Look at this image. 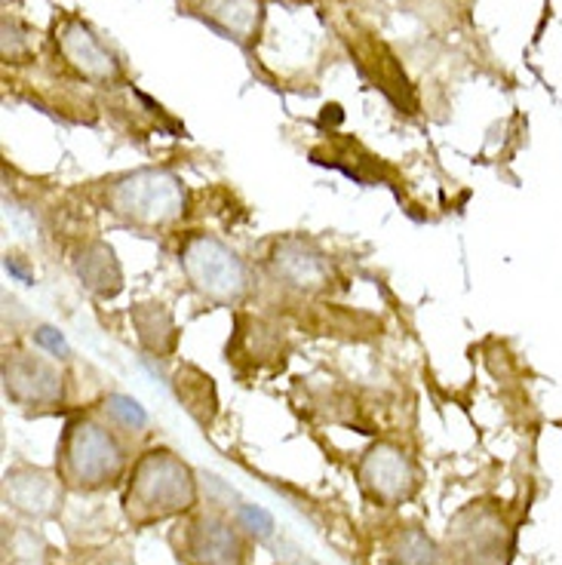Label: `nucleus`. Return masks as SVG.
Segmentation results:
<instances>
[{
    "instance_id": "1",
    "label": "nucleus",
    "mask_w": 562,
    "mask_h": 565,
    "mask_svg": "<svg viewBox=\"0 0 562 565\" xmlns=\"http://www.w3.org/2000/svg\"><path fill=\"white\" fill-rule=\"evenodd\" d=\"M200 480L188 461L172 449H148L129 467L127 489L120 498V510L129 525H148L179 520L198 508Z\"/></svg>"
},
{
    "instance_id": "2",
    "label": "nucleus",
    "mask_w": 562,
    "mask_h": 565,
    "mask_svg": "<svg viewBox=\"0 0 562 565\" xmlns=\"http://www.w3.org/2000/svg\"><path fill=\"white\" fill-rule=\"evenodd\" d=\"M56 473L68 492H112L127 473V449L108 424L77 415L59 437Z\"/></svg>"
},
{
    "instance_id": "3",
    "label": "nucleus",
    "mask_w": 562,
    "mask_h": 565,
    "mask_svg": "<svg viewBox=\"0 0 562 565\" xmlns=\"http://www.w3.org/2000/svg\"><path fill=\"white\" fill-rule=\"evenodd\" d=\"M179 565H250L253 537L227 510H191L169 532Z\"/></svg>"
},
{
    "instance_id": "4",
    "label": "nucleus",
    "mask_w": 562,
    "mask_h": 565,
    "mask_svg": "<svg viewBox=\"0 0 562 565\" xmlns=\"http://www.w3.org/2000/svg\"><path fill=\"white\" fill-rule=\"evenodd\" d=\"M513 525L492 501H474L449 520L443 559L446 565H510L513 559Z\"/></svg>"
},
{
    "instance_id": "5",
    "label": "nucleus",
    "mask_w": 562,
    "mask_h": 565,
    "mask_svg": "<svg viewBox=\"0 0 562 565\" xmlns=\"http://www.w3.org/2000/svg\"><path fill=\"white\" fill-rule=\"evenodd\" d=\"M184 184L167 170L120 175L105 191V206L127 225L169 227L184 215Z\"/></svg>"
},
{
    "instance_id": "6",
    "label": "nucleus",
    "mask_w": 562,
    "mask_h": 565,
    "mask_svg": "<svg viewBox=\"0 0 562 565\" xmlns=\"http://www.w3.org/2000/svg\"><path fill=\"white\" fill-rule=\"evenodd\" d=\"M179 262H182L184 277L194 286V292H200L206 301L237 305L250 289L243 262L215 237L191 234L179 253Z\"/></svg>"
},
{
    "instance_id": "7",
    "label": "nucleus",
    "mask_w": 562,
    "mask_h": 565,
    "mask_svg": "<svg viewBox=\"0 0 562 565\" xmlns=\"http://www.w3.org/2000/svg\"><path fill=\"white\" fill-rule=\"evenodd\" d=\"M357 482L369 501L381 508H396L418 492V470L400 446L375 443L372 449H365L357 465Z\"/></svg>"
},
{
    "instance_id": "8",
    "label": "nucleus",
    "mask_w": 562,
    "mask_h": 565,
    "mask_svg": "<svg viewBox=\"0 0 562 565\" xmlns=\"http://www.w3.org/2000/svg\"><path fill=\"white\" fill-rule=\"evenodd\" d=\"M65 494L68 489L62 486L56 470L15 465L3 473V504L29 523L59 520Z\"/></svg>"
},
{
    "instance_id": "9",
    "label": "nucleus",
    "mask_w": 562,
    "mask_h": 565,
    "mask_svg": "<svg viewBox=\"0 0 562 565\" xmlns=\"http://www.w3.org/2000/svg\"><path fill=\"white\" fill-rule=\"evenodd\" d=\"M3 391L19 406L50 409L65 399V375L59 363L29 351L7 353L3 363Z\"/></svg>"
},
{
    "instance_id": "10",
    "label": "nucleus",
    "mask_w": 562,
    "mask_h": 565,
    "mask_svg": "<svg viewBox=\"0 0 562 565\" xmlns=\"http://www.w3.org/2000/svg\"><path fill=\"white\" fill-rule=\"evenodd\" d=\"M56 43L62 58L86 81H93V84L120 81V65L112 56V50H105L93 29L84 25L81 19H65L62 29L56 31Z\"/></svg>"
},
{
    "instance_id": "11",
    "label": "nucleus",
    "mask_w": 562,
    "mask_h": 565,
    "mask_svg": "<svg viewBox=\"0 0 562 565\" xmlns=\"http://www.w3.org/2000/svg\"><path fill=\"white\" fill-rule=\"evenodd\" d=\"M59 523L74 547H96L112 537L117 516L108 508L105 492H68L62 513H59Z\"/></svg>"
},
{
    "instance_id": "12",
    "label": "nucleus",
    "mask_w": 562,
    "mask_h": 565,
    "mask_svg": "<svg viewBox=\"0 0 562 565\" xmlns=\"http://www.w3.org/2000/svg\"><path fill=\"white\" fill-rule=\"evenodd\" d=\"M271 268L286 286L298 292H324L332 280V268L320 249L305 241H283L271 253Z\"/></svg>"
},
{
    "instance_id": "13",
    "label": "nucleus",
    "mask_w": 562,
    "mask_h": 565,
    "mask_svg": "<svg viewBox=\"0 0 562 565\" xmlns=\"http://www.w3.org/2000/svg\"><path fill=\"white\" fill-rule=\"evenodd\" d=\"M74 274L84 282L93 296L114 298L124 289V274H120V262L108 243H86L74 253Z\"/></svg>"
},
{
    "instance_id": "14",
    "label": "nucleus",
    "mask_w": 562,
    "mask_h": 565,
    "mask_svg": "<svg viewBox=\"0 0 562 565\" xmlns=\"http://www.w3.org/2000/svg\"><path fill=\"white\" fill-rule=\"evenodd\" d=\"M200 15L225 31L227 38L246 43L262 25V0H200Z\"/></svg>"
},
{
    "instance_id": "15",
    "label": "nucleus",
    "mask_w": 562,
    "mask_h": 565,
    "mask_svg": "<svg viewBox=\"0 0 562 565\" xmlns=\"http://www.w3.org/2000/svg\"><path fill=\"white\" fill-rule=\"evenodd\" d=\"M132 326H136V335H139L141 348L145 351L157 353V356H167L176 351V323H172V313L163 305H136L132 308Z\"/></svg>"
},
{
    "instance_id": "16",
    "label": "nucleus",
    "mask_w": 562,
    "mask_h": 565,
    "mask_svg": "<svg viewBox=\"0 0 562 565\" xmlns=\"http://www.w3.org/2000/svg\"><path fill=\"white\" fill-rule=\"evenodd\" d=\"M388 559L391 565H443V551L418 525H403L388 537Z\"/></svg>"
},
{
    "instance_id": "17",
    "label": "nucleus",
    "mask_w": 562,
    "mask_h": 565,
    "mask_svg": "<svg viewBox=\"0 0 562 565\" xmlns=\"http://www.w3.org/2000/svg\"><path fill=\"white\" fill-rule=\"evenodd\" d=\"M172 384H176V394L182 399L188 415L198 424H203V427H210L212 418H215V387H212L210 375H203L194 366H184L179 369V375H176Z\"/></svg>"
},
{
    "instance_id": "18",
    "label": "nucleus",
    "mask_w": 562,
    "mask_h": 565,
    "mask_svg": "<svg viewBox=\"0 0 562 565\" xmlns=\"http://www.w3.org/2000/svg\"><path fill=\"white\" fill-rule=\"evenodd\" d=\"M3 553L13 565H46L50 559V544L34 523H7L3 532Z\"/></svg>"
},
{
    "instance_id": "19",
    "label": "nucleus",
    "mask_w": 562,
    "mask_h": 565,
    "mask_svg": "<svg viewBox=\"0 0 562 565\" xmlns=\"http://www.w3.org/2000/svg\"><path fill=\"white\" fill-rule=\"evenodd\" d=\"M105 415H108V422L120 424L124 430H141L145 424H148V415L141 409L139 403L132 399V396H124V394H112L105 399Z\"/></svg>"
},
{
    "instance_id": "20",
    "label": "nucleus",
    "mask_w": 562,
    "mask_h": 565,
    "mask_svg": "<svg viewBox=\"0 0 562 565\" xmlns=\"http://www.w3.org/2000/svg\"><path fill=\"white\" fill-rule=\"evenodd\" d=\"M200 480V494L206 498V508H215V510H237L240 504H231V501H237V492L225 486V482L219 480L215 473H206V470H200L198 473Z\"/></svg>"
},
{
    "instance_id": "21",
    "label": "nucleus",
    "mask_w": 562,
    "mask_h": 565,
    "mask_svg": "<svg viewBox=\"0 0 562 565\" xmlns=\"http://www.w3.org/2000/svg\"><path fill=\"white\" fill-rule=\"evenodd\" d=\"M234 516H237V523L243 525V532L253 537V541H265V537L274 535V520H271V513L262 508H255V504H240L234 510Z\"/></svg>"
},
{
    "instance_id": "22",
    "label": "nucleus",
    "mask_w": 562,
    "mask_h": 565,
    "mask_svg": "<svg viewBox=\"0 0 562 565\" xmlns=\"http://www.w3.org/2000/svg\"><path fill=\"white\" fill-rule=\"evenodd\" d=\"M34 339H38V344H41L43 351H50L53 356H59V360H65L68 356V341L62 339V332H56V329H50V326H41L38 332H34Z\"/></svg>"
},
{
    "instance_id": "23",
    "label": "nucleus",
    "mask_w": 562,
    "mask_h": 565,
    "mask_svg": "<svg viewBox=\"0 0 562 565\" xmlns=\"http://www.w3.org/2000/svg\"><path fill=\"white\" fill-rule=\"evenodd\" d=\"M93 565H136L127 551H105Z\"/></svg>"
}]
</instances>
